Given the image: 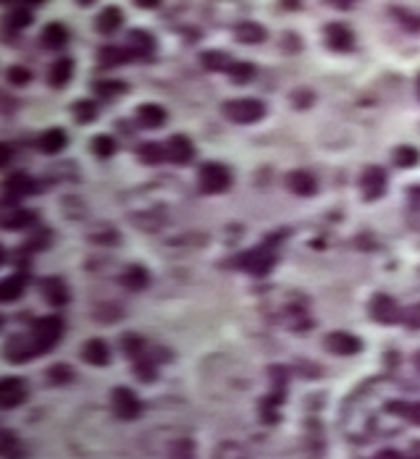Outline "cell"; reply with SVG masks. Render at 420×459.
Returning a JSON list of instances; mask_svg holds the SVG:
<instances>
[{
    "label": "cell",
    "mask_w": 420,
    "mask_h": 459,
    "mask_svg": "<svg viewBox=\"0 0 420 459\" xmlns=\"http://www.w3.org/2000/svg\"><path fill=\"white\" fill-rule=\"evenodd\" d=\"M35 192V181H32V176L27 174H11L6 181H3V202L8 205V202H19L21 197H27V194Z\"/></svg>",
    "instance_id": "cell-9"
},
{
    "label": "cell",
    "mask_w": 420,
    "mask_h": 459,
    "mask_svg": "<svg viewBox=\"0 0 420 459\" xmlns=\"http://www.w3.org/2000/svg\"><path fill=\"white\" fill-rule=\"evenodd\" d=\"M134 53H131L129 47H119V45H108L103 47L100 53H97V61L103 66H121V64H129Z\"/></svg>",
    "instance_id": "cell-26"
},
{
    "label": "cell",
    "mask_w": 420,
    "mask_h": 459,
    "mask_svg": "<svg viewBox=\"0 0 420 459\" xmlns=\"http://www.w3.org/2000/svg\"><path fill=\"white\" fill-rule=\"evenodd\" d=\"M360 189H363L365 200H378L386 192V174L376 165H368L360 176Z\"/></svg>",
    "instance_id": "cell-10"
},
{
    "label": "cell",
    "mask_w": 420,
    "mask_h": 459,
    "mask_svg": "<svg viewBox=\"0 0 420 459\" xmlns=\"http://www.w3.org/2000/svg\"><path fill=\"white\" fill-rule=\"evenodd\" d=\"M239 266L247 268V270L255 275H265L268 273V268L273 266V252H268L265 247L252 249V252H247L244 257H239Z\"/></svg>",
    "instance_id": "cell-15"
},
{
    "label": "cell",
    "mask_w": 420,
    "mask_h": 459,
    "mask_svg": "<svg viewBox=\"0 0 420 459\" xmlns=\"http://www.w3.org/2000/svg\"><path fill=\"white\" fill-rule=\"evenodd\" d=\"M71 76H74V61L71 58H58L53 68H50V84L53 87H66Z\"/></svg>",
    "instance_id": "cell-28"
},
{
    "label": "cell",
    "mask_w": 420,
    "mask_h": 459,
    "mask_svg": "<svg viewBox=\"0 0 420 459\" xmlns=\"http://www.w3.org/2000/svg\"><path fill=\"white\" fill-rule=\"evenodd\" d=\"M0 457L3 459H24V446L11 431L0 433Z\"/></svg>",
    "instance_id": "cell-30"
},
{
    "label": "cell",
    "mask_w": 420,
    "mask_h": 459,
    "mask_svg": "<svg viewBox=\"0 0 420 459\" xmlns=\"http://www.w3.org/2000/svg\"><path fill=\"white\" fill-rule=\"evenodd\" d=\"M200 186L208 194H221L232 186V171L224 163H205L200 168Z\"/></svg>",
    "instance_id": "cell-3"
},
{
    "label": "cell",
    "mask_w": 420,
    "mask_h": 459,
    "mask_svg": "<svg viewBox=\"0 0 420 459\" xmlns=\"http://www.w3.org/2000/svg\"><path fill=\"white\" fill-rule=\"evenodd\" d=\"M140 160L142 163H160V160H166V147L158 145V142H148V145L140 147Z\"/></svg>",
    "instance_id": "cell-35"
},
{
    "label": "cell",
    "mask_w": 420,
    "mask_h": 459,
    "mask_svg": "<svg viewBox=\"0 0 420 459\" xmlns=\"http://www.w3.org/2000/svg\"><path fill=\"white\" fill-rule=\"evenodd\" d=\"M126 90V84L124 82H97L95 84V92L100 95V97H113V95H121Z\"/></svg>",
    "instance_id": "cell-42"
},
{
    "label": "cell",
    "mask_w": 420,
    "mask_h": 459,
    "mask_svg": "<svg viewBox=\"0 0 420 459\" xmlns=\"http://www.w3.org/2000/svg\"><path fill=\"white\" fill-rule=\"evenodd\" d=\"M29 79H32V73H29V68H24V66H11V68H8V82L11 84L24 87Z\"/></svg>",
    "instance_id": "cell-43"
},
{
    "label": "cell",
    "mask_w": 420,
    "mask_h": 459,
    "mask_svg": "<svg viewBox=\"0 0 420 459\" xmlns=\"http://www.w3.org/2000/svg\"><path fill=\"white\" fill-rule=\"evenodd\" d=\"M166 157L171 163H189L195 157V145L184 134H176L166 142Z\"/></svg>",
    "instance_id": "cell-13"
},
{
    "label": "cell",
    "mask_w": 420,
    "mask_h": 459,
    "mask_svg": "<svg viewBox=\"0 0 420 459\" xmlns=\"http://www.w3.org/2000/svg\"><path fill=\"white\" fill-rule=\"evenodd\" d=\"M373 459H407V457H404L402 451H397V449H381Z\"/></svg>",
    "instance_id": "cell-44"
},
{
    "label": "cell",
    "mask_w": 420,
    "mask_h": 459,
    "mask_svg": "<svg viewBox=\"0 0 420 459\" xmlns=\"http://www.w3.org/2000/svg\"><path fill=\"white\" fill-rule=\"evenodd\" d=\"M213 459H252L239 441H221L213 449Z\"/></svg>",
    "instance_id": "cell-29"
},
{
    "label": "cell",
    "mask_w": 420,
    "mask_h": 459,
    "mask_svg": "<svg viewBox=\"0 0 420 459\" xmlns=\"http://www.w3.org/2000/svg\"><path fill=\"white\" fill-rule=\"evenodd\" d=\"M140 8H158L160 6V0H134Z\"/></svg>",
    "instance_id": "cell-47"
},
{
    "label": "cell",
    "mask_w": 420,
    "mask_h": 459,
    "mask_svg": "<svg viewBox=\"0 0 420 459\" xmlns=\"http://www.w3.org/2000/svg\"><path fill=\"white\" fill-rule=\"evenodd\" d=\"M252 73H255L252 64H247V61H234L229 76H232L236 84H244V82H250V79H252Z\"/></svg>",
    "instance_id": "cell-40"
},
{
    "label": "cell",
    "mask_w": 420,
    "mask_h": 459,
    "mask_svg": "<svg viewBox=\"0 0 420 459\" xmlns=\"http://www.w3.org/2000/svg\"><path fill=\"white\" fill-rule=\"evenodd\" d=\"M323 347L331 352V354H339V357H352L363 349V341L347 333V330H331L326 339H323Z\"/></svg>",
    "instance_id": "cell-8"
},
{
    "label": "cell",
    "mask_w": 420,
    "mask_h": 459,
    "mask_svg": "<svg viewBox=\"0 0 420 459\" xmlns=\"http://www.w3.org/2000/svg\"><path fill=\"white\" fill-rule=\"evenodd\" d=\"M95 116H97L95 102H90V100L74 102V119L79 121V124H90V121H95Z\"/></svg>",
    "instance_id": "cell-39"
},
{
    "label": "cell",
    "mask_w": 420,
    "mask_h": 459,
    "mask_svg": "<svg viewBox=\"0 0 420 459\" xmlns=\"http://www.w3.org/2000/svg\"><path fill=\"white\" fill-rule=\"evenodd\" d=\"M27 381L24 378H16V376H8L3 378V383H0V410H13V407H19V404L27 402Z\"/></svg>",
    "instance_id": "cell-7"
},
{
    "label": "cell",
    "mask_w": 420,
    "mask_h": 459,
    "mask_svg": "<svg viewBox=\"0 0 420 459\" xmlns=\"http://www.w3.org/2000/svg\"><path fill=\"white\" fill-rule=\"evenodd\" d=\"M66 142H68V137H66L64 129H47V131H42L37 139L40 150L45 153V155H56V153H61L66 147Z\"/></svg>",
    "instance_id": "cell-19"
},
{
    "label": "cell",
    "mask_w": 420,
    "mask_h": 459,
    "mask_svg": "<svg viewBox=\"0 0 420 459\" xmlns=\"http://www.w3.org/2000/svg\"><path fill=\"white\" fill-rule=\"evenodd\" d=\"M134 373L140 378L142 383H152L155 376H158V367H155V359L150 354H142L140 359H134Z\"/></svg>",
    "instance_id": "cell-33"
},
{
    "label": "cell",
    "mask_w": 420,
    "mask_h": 459,
    "mask_svg": "<svg viewBox=\"0 0 420 459\" xmlns=\"http://www.w3.org/2000/svg\"><path fill=\"white\" fill-rule=\"evenodd\" d=\"M92 153L97 157H111L116 153V139L108 137V134H97L92 139Z\"/></svg>",
    "instance_id": "cell-37"
},
{
    "label": "cell",
    "mask_w": 420,
    "mask_h": 459,
    "mask_svg": "<svg viewBox=\"0 0 420 459\" xmlns=\"http://www.w3.org/2000/svg\"><path fill=\"white\" fill-rule=\"evenodd\" d=\"M126 47L134 53V58H145L155 50V37L145 29H134V32H129V45Z\"/></svg>",
    "instance_id": "cell-20"
},
{
    "label": "cell",
    "mask_w": 420,
    "mask_h": 459,
    "mask_svg": "<svg viewBox=\"0 0 420 459\" xmlns=\"http://www.w3.org/2000/svg\"><path fill=\"white\" fill-rule=\"evenodd\" d=\"M82 359L92 367H105L111 362V349H108V344H105L103 339H90V341H84Z\"/></svg>",
    "instance_id": "cell-14"
},
{
    "label": "cell",
    "mask_w": 420,
    "mask_h": 459,
    "mask_svg": "<svg viewBox=\"0 0 420 459\" xmlns=\"http://www.w3.org/2000/svg\"><path fill=\"white\" fill-rule=\"evenodd\" d=\"M168 459H195V443L189 439H179L171 443Z\"/></svg>",
    "instance_id": "cell-36"
},
{
    "label": "cell",
    "mask_w": 420,
    "mask_h": 459,
    "mask_svg": "<svg viewBox=\"0 0 420 459\" xmlns=\"http://www.w3.org/2000/svg\"><path fill=\"white\" fill-rule=\"evenodd\" d=\"M137 121H140L145 129H160L166 124V110L155 105V102H148V105H142L137 110Z\"/></svg>",
    "instance_id": "cell-24"
},
{
    "label": "cell",
    "mask_w": 420,
    "mask_h": 459,
    "mask_svg": "<svg viewBox=\"0 0 420 459\" xmlns=\"http://www.w3.org/2000/svg\"><path fill=\"white\" fill-rule=\"evenodd\" d=\"M6 21H8V27L11 29H27L29 24H32V13H29L27 8H13L8 13V16H6Z\"/></svg>",
    "instance_id": "cell-41"
},
{
    "label": "cell",
    "mask_w": 420,
    "mask_h": 459,
    "mask_svg": "<svg viewBox=\"0 0 420 459\" xmlns=\"http://www.w3.org/2000/svg\"><path fill=\"white\" fill-rule=\"evenodd\" d=\"M224 113L234 124H255L265 116V105L260 100H252V97H242V100L226 102Z\"/></svg>",
    "instance_id": "cell-4"
},
{
    "label": "cell",
    "mask_w": 420,
    "mask_h": 459,
    "mask_svg": "<svg viewBox=\"0 0 420 459\" xmlns=\"http://www.w3.org/2000/svg\"><path fill=\"white\" fill-rule=\"evenodd\" d=\"M287 186H289V192L299 194V197H313L318 192V181L310 171H292L287 176Z\"/></svg>",
    "instance_id": "cell-17"
},
{
    "label": "cell",
    "mask_w": 420,
    "mask_h": 459,
    "mask_svg": "<svg viewBox=\"0 0 420 459\" xmlns=\"http://www.w3.org/2000/svg\"><path fill=\"white\" fill-rule=\"evenodd\" d=\"M200 61H203V66H205L208 71H232V66H234L232 58H229L226 53H221V50L203 53L200 55Z\"/></svg>",
    "instance_id": "cell-31"
},
{
    "label": "cell",
    "mask_w": 420,
    "mask_h": 459,
    "mask_svg": "<svg viewBox=\"0 0 420 459\" xmlns=\"http://www.w3.org/2000/svg\"><path fill=\"white\" fill-rule=\"evenodd\" d=\"M40 292H42V297H45V302L53 304V307H64V304L68 302V286H66V281L64 278H58V275L42 278Z\"/></svg>",
    "instance_id": "cell-12"
},
{
    "label": "cell",
    "mask_w": 420,
    "mask_h": 459,
    "mask_svg": "<svg viewBox=\"0 0 420 459\" xmlns=\"http://www.w3.org/2000/svg\"><path fill=\"white\" fill-rule=\"evenodd\" d=\"M418 160H420V153L415 147L402 145L394 150V163L400 165V168H412V165H418Z\"/></svg>",
    "instance_id": "cell-34"
},
{
    "label": "cell",
    "mask_w": 420,
    "mask_h": 459,
    "mask_svg": "<svg viewBox=\"0 0 420 459\" xmlns=\"http://www.w3.org/2000/svg\"><path fill=\"white\" fill-rule=\"evenodd\" d=\"M323 37H326V45L336 53H349L355 47V35L344 24H328Z\"/></svg>",
    "instance_id": "cell-11"
},
{
    "label": "cell",
    "mask_w": 420,
    "mask_h": 459,
    "mask_svg": "<svg viewBox=\"0 0 420 459\" xmlns=\"http://www.w3.org/2000/svg\"><path fill=\"white\" fill-rule=\"evenodd\" d=\"M331 6H339V8H349V6H355V0H328Z\"/></svg>",
    "instance_id": "cell-48"
},
{
    "label": "cell",
    "mask_w": 420,
    "mask_h": 459,
    "mask_svg": "<svg viewBox=\"0 0 420 459\" xmlns=\"http://www.w3.org/2000/svg\"><path fill=\"white\" fill-rule=\"evenodd\" d=\"M234 35L242 45H260L265 42V29L258 24V21H239L234 27Z\"/></svg>",
    "instance_id": "cell-18"
},
{
    "label": "cell",
    "mask_w": 420,
    "mask_h": 459,
    "mask_svg": "<svg viewBox=\"0 0 420 459\" xmlns=\"http://www.w3.org/2000/svg\"><path fill=\"white\" fill-rule=\"evenodd\" d=\"M61 333H64V321H61L58 315H47V318L35 321L29 336H32V341H35L37 352L42 354V352H50V349L56 347L58 339H61Z\"/></svg>",
    "instance_id": "cell-1"
},
{
    "label": "cell",
    "mask_w": 420,
    "mask_h": 459,
    "mask_svg": "<svg viewBox=\"0 0 420 459\" xmlns=\"http://www.w3.org/2000/svg\"><path fill=\"white\" fill-rule=\"evenodd\" d=\"M368 312L381 326H392V323H400L404 318L400 312V304L394 302L389 294H376L373 299H371V304H368Z\"/></svg>",
    "instance_id": "cell-6"
},
{
    "label": "cell",
    "mask_w": 420,
    "mask_h": 459,
    "mask_svg": "<svg viewBox=\"0 0 420 459\" xmlns=\"http://www.w3.org/2000/svg\"><path fill=\"white\" fill-rule=\"evenodd\" d=\"M71 378H74V370L68 365H53L47 370V381L53 386H64V383H71Z\"/></svg>",
    "instance_id": "cell-38"
},
{
    "label": "cell",
    "mask_w": 420,
    "mask_h": 459,
    "mask_svg": "<svg viewBox=\"0 0 420 459\" xmlns=\"http://www.w3.org/2000/svg\"><path fill=\"white\" fill-rule=\"evenodd\" d=\"M412 362H415V367L420 370V352H415V359H412Z\"/></svg>",
    "instance_id": "cell-49"
},
{
    "label": "cell",
    "mask_w": 420,
    "mask_h": 459,
    "mask_svg": "<svg viewBox=\"0 0 420 459\" xmlns=\"http://www.w3.org/2000/svg\"><path fill=\"white\" fill-rule=\"evenodd\" d=\"M121 21H124L121 8H116V6H108V8H103L100 13H97V21H95V27H97V32H103V35H111V32H116V29L121 27Z\"/></svg>",
    "instance_id": "cell-25"
},
{
    "label": "cell",
    "mask_w": 420,
    "mask_h": 459,
    "mask_svg": "<svg viewBox=\"0 0 420 459\" xmlns=\"http://www.w3.org/2000/svg\"><path fill=\"white\" fill-rule=\"evenodd\" d=\"M40 352L35 347L32 336H11L6 344H3V357L8 359L11 365H21V362H29L35 359Z\"/></svg>",
    "instance_id": "cell-5"
},
{
    "label": "cell",
    "mask_w": 420,
    "mask_h": 459,
    "mask_svg": "<svg viewBox=\"0 0 420 459\" xmlns=\"http://www.w3.org/2000/svg\"><path fill=\"white\" fill-rule=\"evenodd\" d=\"M11 160V145H3L0 147V165H8Z\"/></svg>",
    "instance_id": "cell-46"
},
{
    "label": "cell",
    "mask_w": 420,
    "mask_h": 459,
    "mask_svg": "<svg viewBox=\"0 0 420 459\" xmlns=\"http://www.w3.org/2000/svg\"><path fill=\"white\" fill-rule=\"evenodd\" d=\"M76 3H79V6H92L95 0H76Z\"/></svg>",
    "instance_id": "cell-50"
},
{
    "label": "cell",
    "mask_w": 420,
    "mask_h": 459,
    "mask_svg": "<svg viewBox=\"0 0 420 459\" xmlns=\"http://www.w3.org/2000/svg\"><path fill=\"white\" fill-rule=\"evenodd\" d=\"M42 45L47 47V50H61V47L66 45V40H68V29L64 27V24H58V21H53V24H47L45 29H42Z\"/></svg>",
    "instance_id": "cell-23"
},
{
    "label": "cell",
    "mask_w": 420,
    "mask_h": 459,
    "mask_svg": "<svg viewBox=\"0 0 420 459\" xmlns=\"http://www.w3.org/2000/svg\"><path fill=\"white\" fill-rule=\"evenodd\" d=\"M121 284L126 286V289H131V292H142V289H145V286L150 284L148 268H142V266H129L126 270H124V275H121Z\"/></svg>",
    "instance_id": "cell-27"
},
{
    "label": "cell",
    "mask_w": 420,
    "mask_h": 459,
    "mask_svg": "<svg viewBox=\"0 0 420 459\" xmlns=\"http://www.w3.org/2000/svg\"><path fill=\"white\" fill-rule=\"evenodd\" d=\"M27 284H29V275L27 273H13L8 278H3L0 281V302H16L21 294L27 292Z\"/></svg>",
    "instance_id": "cell-16"
},
{
    "label": "cell",
    "mask_w": 420,
    "mask_h": 459,
    "mask_svg": "<svg viewBox=\"0 0 420 459\" xmlns=\"http://www.w3.org/2000/svg\"><path fill=\"white\" fill-rule=\"evenodd\" d=\"M418 95H420V76H418Z\"/></svg>",
    "instance_id": "cell-51"
},
{
    "label": "cell",
    "mask_w": 420,
    "mask_h": 459,
    "mask_svg": "<svg viewBox=\"0 0 420 459\" xmlns=\"http://www.w3.org/2000/svg\"><path fill=\"white\" fill-rule=\"evenodd\" d=\"M404 321L410 323V326H420V304H415V307L404 315Z\"/></svg>",
    "instance_id": "cell-45"
},
{
    "label": "cell",
    "mask_w": 420,
    "mask_h": 459,
    "mask_svg": "<svg viewBox=\"0 0 420 459\" xmlns=\"http://www.w3.org/2000/svg\"><path fill=\"white\" fill-rule=\"evenodd\" d=\"M111 410L119 420H137L142 415V402L131 388L119 386L111 391Z\"/></svg>",
    "instance_id": "cell-2"
},
{
    "label": "cell",
    "mask_w": 420,
    "mask_h": 459,
    "mask_svg": "<svg viewBox=\"0 0 420 459\" xmlns=\"http://www.w3.org/2000/svg\"><path fill=\"white\" fill-rule=\"evenodd\" d=\"M121 349L124 354L134 362V359H140L142 354H148V344H145V339L142 336H137V333H129V336H124L121 339Z\"/></svg>",
    "instance_id": "cell-32"
},
{
    "label": "cell",
    "mask_w": 420,
    "mask_h": 459,
    "mask_svg": "<svg viewBox=\"0 0 420 459\" xmlns=\"http://www.w3.org/2000/svg\"><path fill=\"white\" fill-rule=\"evenodd\" d=\"M386 412L397 415L402 420L412 422V425H420V402H404V399H392V402H386Z\"/></svg>",
    "instance_id": "cell-21"
},
{
    "label": "cell",
    "mask_w": 420,
    "mask_h": 459,
    "mask_svg": "<svg viewBox=\"0 0 420 459\" xmlns=\"http://www.w3.org/2000/svg\"><path fill=\"white\" fill-rule=\"evenodd\" d=\"M0 223H3V229L6 231H24L35 223V213L32 210H6L3 213V218H0Z\"/></svg>",
    "instance_id": "cell-22"
}]
</instances>
